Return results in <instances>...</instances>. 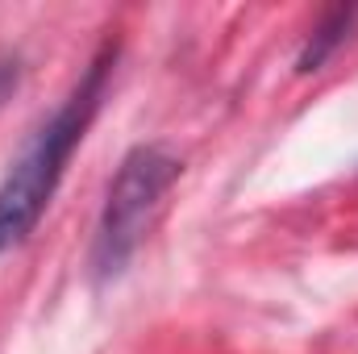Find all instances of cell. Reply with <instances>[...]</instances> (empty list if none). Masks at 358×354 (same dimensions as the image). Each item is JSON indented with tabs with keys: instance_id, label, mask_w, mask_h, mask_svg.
I'll return each instance as SVG.
<instances>
[{
	"instance_id": "3957f363",
	"label": "cell",
	"mask_w": 358,
	"mask_h": 354,
	"mask_svg": "<svg viewBox=\"0 0 358 354\" xmlns=\"http://www.w3.org/2000/svg\"><path fill=\"white\" fill-rule=\"evenodd\" d=\"M358 21V8H325L321 13V21L313 25V34H308V42H304V50H300V59H296V67L308 76V71H321L329 59H334V50L350 38V29H355Z\"/></svg>"
},
{
	"instance_id": "6da1fadb",
	"label": "cell",
	"mask_w": 358,
	"mask_h": 354,
	"mask_svg": "<svg viewBox=\"0 0 358 354\" xmlns=\"http://www.w3.org/2000/svg\"><path fill=\"white\" fill-rule=\"evenodd\" d=\"M113 63H117V46H104L88 63V71L80 76V84L67 92V100L38 125V134L25 142V150L13 159L8 176L0 179V255L13 250L17 242H25L34 234V225L42 221L76 146L84 142L92 117L100 108Z\"/></svg>"
},
{
	"instance_id": "7a4b0ae2",
	"label": "cell",
	"mask_w": 358,
	"mask_h": 354,
	"mask_svg": "<svg viewBox=\"0 0 358 354\" xmlns=\"http://www.w3.org/2000/svg\"><path fill=\"white\" fill-rule=\"evenodd\" d=\"M183 176V163L167 155L163 146H134L117 176L104 192V208L96 221V242H92V275L96 279H117L129 259L138 255L163 196Z\"/></svg>"
}]
</instances>
